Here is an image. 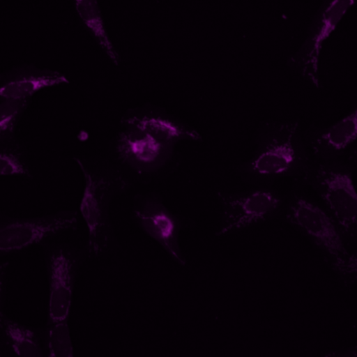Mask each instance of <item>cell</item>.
<instances>
[{"instance_id": "6da1fadb", "label": "cell", "mask_w": 357, "mask_h": 357, "mask_svg": "<svg viewBox=\"0 0 357 357\" xmlns=\"http://www.w3.org/2000/svg\"><path fill=\"white\" fill-rule=\"evenodd\" d=\"M74 160L84 178L79 209L88 231L84 247L89 259H102L112 252L115 243L112 204L129 188L130 180L108 160L82 157Z\"/></svg>"}, {"instance_id": "7a4b0ae2", "label": "cell", "mask_w": 357, "mask_h": 357, "mask_svg": "<svg viewBox=\"0 0 357 357\" xmlns=\"http://www.w3.org/2000/svg\"><path fill=\"white\" fill-rule=\"evenodd\" d=\"M310 163L298 123L271 121L259 129L255 149L239 172L251 183H264L304 176Z\"/></svg>"}, {"instance_id": "3957f363", "label": "cell", "mask_w": 357, "mask_h": 357, "mask_svg": "<svg viewBox=\"0 0 357 357\" xmlns=\"http://www.w3.org/2000/svg\"><path fill=\"white\" fill-rule=\"evenodd\" d=\"M286 222L305 236L323 255L324 260L344 285L355 286L356 252H351L338 227L326 210L301 194L293 195L285 206Z\"/></svg>"}, {"instance_id": "277c9868", "label": "cell", "mask_w": 357, "mask_h": 357, "mask_svg": "<svg viewBox=\"0 0 357 357\" xmlns=\"http://www.w3.org/2000/svg\"><path fill=\"white\" fill-rule=\"evenodd\" d=\"M348 245L357 236V195L351 164L341 159L310 163L304 175Z\"/></svg>"}, {"instance_id": "5b68a950", "label": "cell", "mask_w": 357, "mask_h": 357, "mask_svg": "<svg viewBox=\"0 0 357 357\" xmlns=\"http://www.w3.org/2000/svg\"><path fill=\"white\" fill-rule=\"evenodd\" d=\"M41 247L48 282L50 323L66 321L78 273L89 259L86 248L55 239Z\"/></svg>"}, {"instance_id": "8992f818", "label": "cell", "mask_w": 357, "mask_h": 357, "mask_svg": "<svg viewBox=\"0 0 357 357\" xmlns=\"http://www.w3.org/2000/svg\"><path fill=\"white\" fill-rule=\"evenodd\" d=\"M79 225V213L61 209L35 217H15L0 214V259L36 245H42Z\"/></svg>"}, {"instance_id": "52a82bcc", "label": "cell", "mask_w": 357, "mask_h": 357, "mask_svg": "<svg viewBox=\"0 0 357 357\" xmlns=\"http://www.w3.org/2000/svg\"><path fill=\"white\" fill-rule=\"evenodd\" d=\"M354 2V0L322 2L312 17L305 40L287 61L290 68L315 87L320 85L319 69L323 45Z\"/></svg>"}, {"instance_id": "ba28073f", "label": "cell", "mask_w": 357, "mask_h": 357, "mask_svg": "<svg viewBox=\"0 0 357 357\" xmlns=\"http://www.w3.org/2000/svg\"><path fill=\"white\" fill-rule=\"evenodd\" d=\"M217 197L221 211L215 231L218 236L270 220L282 209L279 195L265 188L241 192L219 191Z\"/></svg>"}, {"instance_id": "9c48e42d", "label": "cell", "mask_w": 357, "mask_h": 357, "mask_svg": "<svg viewBox=\"0 0 357 357\" xmlns=\"http://www.w3.org/2000/svg\"><path fill=\"white\" fill-rule=\"evenodd\" d=\"M132 208V218L138 227L154 240L179 266H184L186 257L179 237L184 220L171 211L155 192L135 195Z\"/></svg>"}, {"instance_id": "30bf717a", "label": "cell", "mask_w": 357, "mask_h": 357, "mask_svg": "<svg viewBox=\"0 0 357 357\" xmlns=\"http://www.w3.org/2000/svg\"><path fill=\"white\" fill-rule=\"evenodd\" d=\"M174 145L167 144L143 132L125 128L115 142V153L121 164L132 174L148 181L161 176L172 162Z\"/></svg>"}, {"instance_id": "8fae6325", "label": "cell", "mask_w": 357, "mask_h": 357, "mask_svg": "<svg viewBox=\"0 0 357 357\" xmlns=\"http://www.w3.org/2000/svg\"><path fill=\"white\" fill-rule=\"evenodd\" d=\"M121 123L125 128L136 129L174 146L181 141L202 139L200 133L187 123L153 107L130 109L122 117Z\"/></svg>"}, {"instance_id": "7c38bea8", "label": "cell", "mask_w": 357, "mask_h": 357, "mask_svg": "<svg viewBox=\"0 0 357 357\" xmlns=\"http://www.w3.org/2000/svg\"><path fill=\"white\" fill-rule=\"evenodd\" d=\"M69 82L62 73L24 64L13 67L0 74V101L31 98L37 91Z\"/></svg>"}, {"instance_id": "4fadbf2b", "label": "cell", "mask_w": 357, "mask_h": 357, "mask_svg": "<svg viewBox=\"0 0 357 357\" xmlns=\"http://www.w3.org/2000/svg\"><path fill=\"white\" fill-rule=\"evenodd\" d=\"M357 136V109L355 108L333 124L311 132L310 146L319 161L340 159Z\"/></svg>"}, {"instance_id": "5bb4252c", "label": "cell", "mask_w": 357, "mask_h": 357, "mask_svg": "<svg viewBox=\"0 0 357 357\" xmlns=\"http://www.w3.org/2000/svg\"><path fill=\"white\" fill-rule=\"evenodd\" d=\"M0 336L13 357H45L36 334L0 312Z\"/></svg>"}, {"instance_id": "9a60e30c", "label": "cell", "mask_w": 357, "mask_h": 357, "mask_svg": "<svg viewBox=\"0 0 357 357\" xmlns=\"http://www.w3.org/2000/svg\"><path fill=\"white\" fill-rule=\"evenodd\" d=\"M75 7L83 24L100 47L109 59L118 65L119 55L109 38L98 2L96 0H77Z\"/></svg>"}, {"instance_id": "2e32d148", "label": "cell", "mask_w": 357, "mask_h": 357, "mask_svg": "<svg viewBox=\"0 0 357 357\" xmlns=\"http://www.w3.org/2000/svg\"><path fill=\"white\" fill-rule=\"evenodd\" d=\"M0 176L33 177L28 159L15 139L0 142Z\"/></svg>"}, {"instance_id": "e0dca14e", "label": "cell", "mask_w": 357, "mask_h": 357, "mask_svg": "<svg viewBox=\"0 0 357 357\" xmlns=\"http://www.w3.org/2000/svg\"><path fill=\"white\" fill-rule=\"evenodd\" d=\"M31 98L0 101V142L15 139V133Z\"/></svg>"}, {"instance_id": "ac0fdd59", "label": "cell", "mask_w": 357, "mask_h": 357, "mask_svg": "<svg viewBox=\"0 0 357 357\" xmlns=\"http://www.w3.org/2000/svg\"><path fill=\"white\" fill-rule=\"evenodd\" d=\"M46 357H74L68 321L50 324L47 333Z\"/></svg>"}, {"instance_id": "d6986e66", "label": "cell", "mask_w": 357, "mask_h": 357, "mask_svg": "<svg viewBox=\"0 0 357 357\" xmlns=\"http://www.w3.org/2000/svg\"><path fill=\"white\" fill-rule=\"evenodd\" d=\"M321 357H357L356 346H350L328 351Z\"/></svg>"}, {"instance_id": "ffe728a7", "label": "cell", "mask_w": 357, "mask_h": 357, "mask_svg": "<svg viewBox=\"0 0 357 357\" xmlns=\"http://www.w3.org/2000/svg\"><path fill=\"white\" fill-rule=\"evenodd\" d=\"M9 266L8 261H0V304L6 289Z\"/></svg>"}, {"instance_id": "44dd1931", "label": "cell", "mask_w": 357, "mask_h": 357, "mask_svg": "<svg viewBox=\"0 0 357 357\" xmlns=\"http://www.w3.org/2000/svg\"><path fill=\"white\" fill-rule=\"evenodd\" d=\"M0 357H1V354H0Z\"/></svg>"}]
</instances>
